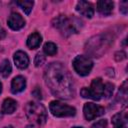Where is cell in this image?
Listing matches in <instances>:
<instances>
[{"label": "cell", "instance_id": "cell-1", "mask_svg": "<svg viewBox=\"0 0 128 128\" xmlns=\"http://www.w3.org/2000/svg\"><path fill=\"white\" fill-rule=\"evenodd\" d=\"M44 78L46 85L56 97L61 99H71L74 97L73 79L63 64L59 62L49 64L45 69Z\"/></svg>", "mask_w": 128, "mask_h": 128}, {"label": "cell", "instance_id": "cell-2", "mask_svg": "<svg viewBox=\"0 0 128 128\" xmlns=\"http://www.w3.org/2000/svg\"><path fill=\"white\" fill-rule=\"evenodd\" d=\"M25 113L30 123L26 128H41L47 120L45 107L37 102H28L25 105Z\"/></svg>", "mask_w": 128, "mask_h": 128}, {"label": "cell", "instance_id": "cell-3", "mask_svg": "<svg viewBox=\"0 0 128 128\" xmlns=\"http://www.w3.org/2000/svg\"><path fill=\"white\" fill-rule=\"evenodd\" d=\"M52 25L58 29L62 35L70 36L81 29L82 21L74 16L68 17L66 15H59L52 20Z\"/></svg>", "mask_w": 128, "mask_h": 128}, {"label": "cell", "instance_id": "cell-4", "mask_svg": "<svg viewBox=\"0 0 128 128\" xmlns=\"http://www.w3.org/2000/svg\"><path fill=\"white\" fill-rule=\"evenodd\" d=\"M112 43H113V39L107 34L97 35L90 38L87 41L85 50L89 55L93 57H100L109 49Z\"/></svg>", "mask_w": 128, "mask_h": 128}, {"label": "cell", "instance_id": "cell-5", "mask_svg": "<svg viewBox=\"0 0 128 128\" xmlns=\"http://www.w3.org/2000/svg\"><path fill=\"white\" fill-rule=\"evenodd\" d=\"M103 90H104V83L102 82L101 78H95L92 80L91 86L89 88L84 87L81 89L80 94L84 98H89L98 101L103 97Z\"/></svg>", "mask_w": 128, "mask_h": 128}, {"label": "cell", "instance_id": "cell-6", "mask_svg": "<svg viewBox=\"0 0 128 128\" xmlns=\"http://www.w3.org/2000/svg\"><path fill=\"white\" fill-rule=\"evenodd\" d=\"M50 112L56 117H71L76 114V109L60 101H51L49 105Z\"/></svg>", "mask_w": 128, "mask_h": 128}, {"label": "cell", "instance_id": "cell-7", "mask_svg": "<svg viewBox=\"0 0 128 128\" xmlns=\"http://www.w3.org/2000/svg\"><path fill=\"white\" fill-rule=\"evenodd\" d=\"M73 68L74 70L81 76H86L90 73L92 67H93V62L92 60L85 55H78L73 59Z\"/></svg>", "mask_w": 128, "mask_h": 128}, {"label": "cell", "instance_id": "cell-8", "mask_svg": "<svg viewBox=\"0 0 128 128\" xmlns=\"http://www.w3.org/2000/svg\"><path fill=\"white\" fill-rule=\"evenodd\" d=\"M83 113H84V117L86 118V120H93L96 117H99L101 115H103L105 113V110L102 106H99L97 104L94 103H86L83 107Z\"/></svg>", "mask_w": 128, "mask_h": 128}, {"label": "cell", "instance_id": "cell-9", "mask_svg": "<svg viewBox=\"0 0 128 128\" xmlns=\"http://www.w3.org/2000/svg\"><path fill=\"white\" fill-rule=\"evenodd\" d=\"M8 25L12 30H20L25 25L24 18L19 13H11L8 18Z\"/></svg>", "mask_w": 128, "mask_h": 128}, {"label": "cell", "instance_id": "cell-10", "mask_svg": "<svg viewBox=\"0 0 128 128\" xmlns=\"http://www.w3.org/2000/svg\"><path fill=\"white\" fill-rule=\"evenodd\" d=\"M76 10L83 16L87 18H92L94 14V8L91 3L87 1H79L76 5Z\"/></svg>", "mask_w": 128, "mask_h": 128}, {"label": "cell", "instance_id": "cell-11", "mask_svg": "<svg viewBox=\"0 0 128 128\" xmlns=\"http://www.w3.org/2000/svg\"><path fill=\"white\" fill-rule=\"evenodd\" d=\"M14 62L19 69H26L29 65V57L25 52L17 51L14 54Z\"/></svg>", "mask_w": 128, "mask_h": 128}, {"label": "cell", "instance_id": "cell-12", "mask_svg": "<svg viewBox=\"0 0 128 128\" xmlns=\"http://www.w3.org/2000/svg\"><path fill=\"white\" fill-rule=\"evenodd\" d=\"M26 87V80L23 76H16L11 82V91L13 94L22 92Z\"/></svg>", "mask_w": 128, "mask_h": 128}, {"label": "cell", "instance_id": "cell-13", "mask_svg": "<svg viewBox=\"0 0 128 128\" xmlns=\"http://www.w3.org/2000/svg\"><path fill=\"white\" fill-rule=\"evenodd\" d=\"M113 7H114V3L112 1L102 0V1L97 2V10L100 14H102L104 16L110 15L113 11Z\"/></svg>", "mask_w": 128, "mask_h": 128}, {"label": "cell", "instance_id": "cell-14", "mask_svg": "<svg viewBox=\"0 0 128 128\" xmlns=\"http://www.w3.org/2000/svg\"><path fill=\"white\" fill-rule=\"evenodd\" d=\"M112 124L114 128H127L126 112L117 113L112 117Z\"/></svg>", "mask_w": 128, "mask_h": 128}, {"label": "cell", "instance_id": "cell-15", "mask_svg": "<svg viewBox=\"0 0 128 128\" xmlns=\"http://www.w3.org/2000/svg\"><path fill=\"white\" fill-rule=\"evenodd\" d=\"M41 41H42L41 35L38 32H34L28 36L26 44L30 49H35V48H38L40 46Z\"/></svg>", "mask_w": 128, "mask_h": 128}, {"label": "cell", "instance_id": "cell-16", "mask_svg": "<svg viewBox=\"0 0 128 128\" xmlns=\"http://www.w3.org/2000/svg\"><path fill=\"white\" fill-rule=\"evenodd\" d=\"M17 108V102L12 98H6L2 104V112L5 114H12Z\"/></svg>", "mask_w": 128, "mask_h": 128}, {"label": "cell", "instance_id": "cell-17", "mask_svg": "<svg viewBox=\"0 0 128 128\" xmlns=\"http://www.w3.org/2000/svg\"><path fill=\"white\" fill-rule=\"evenodd\" d=\"M11 71H12V67H11V64H10L9 60H7V59L3 60L0 63V74L4 78H6L11 74Z\"/></svg>", "mask_w": 128, "mask_h": 128}, {"label": "cell", "instance_id": "cell-18", "mask_svg": "<svg viewBox=\"0 0 128 128\" xmlns=\"http://www.w3.org/2000/svg\"><path fill=\"white\" fill-rule=\"evenodd\" d=\"M16 4L22 8V10L24 11L25 14L28 15L31 12V10H32V7L34 5V2L31 1V0H22V1H17Z\"/></svg>", "mask_w": 128, "mask_h": 128}, {"label": "cell", "instance_id": "cell-19", "mask_svg": "<svg viewBox=\"0 0 128 128\" xmlns=\"http://www.w3.org/2000/svg\"><path fill=\"white\" fill-rule=\"evenodd\" d=\"M43 51H44V53L46 55L53 56V55H55L57 53V46L53 42H47L43 46Z\"/></svg>", "mask_w": 128, "mask_h": 128}, {"label": "cell", "instance_id": "cell-20", "mask_svg": "<svg viewBox=\"0 0 128 128\" xmlns=\"http://www.w3.org/2000/svg\"><path fill=\"white\" fill-rule=\"evenodd\" d=\"M113 91H114V85L112 83H106L104 84V90H103V97L108 99L112 96L113 94Z\"/></svg>", "mask_w": 128, "mask_h": 128}, {"label": "cell", "instance_id": "cell-21", "mask_svg": "<svg viewBox=\"0 0 128 128\" xmlns=\"http://www.w3.org/2000/svg\"><path fill=\"white\" fill-rule=\"evenodd\" d=\"M45 62V56L43 55V53H38L35 56V60H34V64L35 66H41L43 63Z\"/></svg>", "mask_w": 128, "mask_h": 128}, {"label": "cell", "instance_id": "cell-22", "mask_svg": "<svg viewBox=\"0 0 128 128\" xmlns=\"http://www.w3.org/2000/svg\"><path fill=\"white\" fill-rule=\"evenodd\" d=\"M106 127H107V120H105V119H101V120L95 122L91 126V128H106Z\"/></svg>", "mask_w": 128, "mask_h": 128}, {"label": "cell", "instance_id": "cell-23", "mask_svg": "<svg viewBox=\"0 0 128 128\" xmlns=\"http://www.w3.org/2000/svg\"><path fill=\"white\" fill-rule=\"evenodd\" d=\"M120 11L123 14H127V11H128V2L127 1H122L120 3Z\"/></svg>", "mask_w": 128, "mask_h": 128}, {"label": "cell", "instance_id": "cell-24", "mask_svg": "<svg viewBox=\"0 0 128 128\" xmlns=\"http://www.w3.org/2000/svg\"><path fill=\"white\" fill-rule=\"evenodd\" d=\"M125 58H126V54H125L123 51L117 52V53L115 54V59H116L117 61H121V60H123V59H125Z\"/></svg>", "mask_w": 128, "mask_h": 128}, {"label": "cell", "instance_id": "cell-25", "mask_svg": "<svg viewBox=\"0 0 128 128\" xmlns=\"http://www.w3.org/2000/svg\"><path fill=\"white\" fill-rule=\"evenodd\" d=\"M32 95H33L35 98H37V99H41V98H42V96H41V91H40V89H39L38 87L35 88V90L32 92Z\"/></svg>", "mask_w": 128, "mask_h": 128}, {"label": "cell", "instance_id": "cell-26", "mask_svg": "<svg viewBox=\"0 0 128 128\" xmlns=\"http://www.w3.org/2000/svg\"><path fill=\"white\" fill-rule=\"evenodd\" d=\"M5 36H6V31H5V30H4V28L0 25V40L4 39V38H5Z\"/></svg>", "mask_w": 128, "mask_h": 128}, {"label": "cell", "instance_id": "cell-27", "mask_svg": "<svg viewBox=\"0 0 128 128\" xmlns=\"http://www.w3.org/2000/svg\"><path fill=\"white\" fill-rule=\"evenodd\" d=\"M4 128H13V126H11V125H9V126H5Z\"/></svg>", "mask_w": 128, "mask_h": 128}, {"label": "cell", "instance_id": "cell-28", "mask_svg": "<svg viewBox=\"0 0 128 128\" xmlns=\"http://www.w3.org/2000/svg\"><path fill=\"white\" fill-rule=\"evenodd\" d=\"M2 92V84H1V82H0V93Z\"/></svg>", "mask_w": 128, "mask_h": 128}, {"label": "cell", "instance_id": "cell-29", "mask_svg": "<svg viewBox=\"0 0 128 128\" xmlns=\"http://www.w3.org/2000/svg\"><path fill=\"white\" fill-rule=\"evenodd\" d=\"M73 128H83V127H73Z\"/></svg>", "mask_w": 128, "mask_h": 128}]
</instances>
